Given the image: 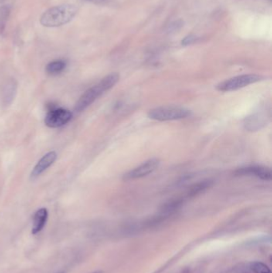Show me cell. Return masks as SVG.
Masks as SVG:
<instances>
[{
  "mask_svg": "<svg viewBox=\"0 0 272 273\" xmlns=\"http://www.w3.org/2000/svg\"><path fill=\"white\" fill-rule=\"evenodd\" d=\"M234 175L237 177H255L263 181H270L272 178L271 169L268 167L261 166V165L243 167L235 171Z\"/></svg>",
  "mask_w": 272,
  "mask_h": 273,
  "instance_id": "52a82bcc",
  "label": "cell"
},
{
  "mask_svg": "<svg viewBox=\"0 0 272 273\" xmlns=\"http://www.w3.org/2000/svg\"><path fill=\"white\" fill-rule=\"evenodd\" d=\"M160 165V160L157 158H151L148 161H144L142 164L131 169L128 172L123 175L124 181H131V180L139 179L148 176L154 172Z\"/></svg>",
  "mask_w": 272,
  "mask_h": 273,
  "instance_id": "5b68a950",
  "label": "cell"
},
{
  "mask_svg": "<svg viewBox=\"0 0 272 273\" xmlns=\"http://www.w3.org/2000/svg\"><path fill=\"white\" fill-rule=\"evenodd\" d=\"M72 113L62 108L51 109L45 117V124L50 128H59L69 122L72 118Z\"/></svg>",
  "mask_w": 272,
  "mask_h": 273,
  "instance_id": "8992f818",
  "label": "cell"
},
{
  "mask_svg": "<svg viewBox=\"0 0 272 273\" xmlns=\"http://www.w3.org/2000/svg\"><path fill=\"white\" fill-rule=\"evenodd\" d=\"M86 1L97 4V5H105V4H108L110 0H86Z\"/></svg>",
  "mask_w": 272,
  "mask_h": 273,
  "instance_id": "9a60e30c",
  "label": "cell"
},
{
  "mask_svg": "<svg viewBox=\"0 0 272 273\" xmlns=\"http://www.w3.org/2000/svg\"><path fill=\"white\" fill-rule=\"evenodd\" d=\"M48 219V211L45 208H42L35 213L33 219V226L31 233L33 235L38 234L42 231L46 226Z\"/></svg>",
  "mask_w": 272,
  "mask_h": 273,
  "instance_id": "9c48e42d",
  "label": "cell"
},
{
  "mask_svg": "<svg viewBox=\"0 0 272 273\" xmlns=\"http://www.w3.org/2000/svg\"><path fill=\"white\" fill-rule=\"evenodd\" d=\"M78 8L73 4L55 6L46 10L40 18V23L46 28H59L73 20Z\"/></svg>",
  "mask_w": 272,
  "mask_h": 273,
  "instance_id": "7a4b0ae2",
  "label": "cell"
},
{
  "mask_svg": "<svg viewBox=\"0 0 272 273\" xmlns=\"http://www.w3.org/2000/svg\"><path fill=\"white\" fill-rule=\"evenodd\" d=\"M192 115V111L178 106H163L152 109L148 113L150 119L158 121H175L184 119Z\"/></svg>",
  "mask_w": 272,
  "mask_h": 273,
  "instance_id": "3957f363",
  "label": "cell"
},
{
  "mask_svg": "<svg viewBox=\"0 0 272 273\" xmlns=\"http://www.w3.org/2000/svg\"><path fill=\"white\" fill-rule=\"evenodd\" d=\"M195 40H196V38H195V36H192V35H190V36L186 37V38H185V39L182 41V44H192V43H193V42H195Z\"/></svg>",
  "mask_w": 272,
  "mask_h": 273,
  "instance_id": "5bb4252c",
  "label": "cell"
},
{
  "mask_svg": "<svg viewBox=\"0 0 272 273\" xmlns=\"http://www.w3.org/2000/svg\"><path fill=\"white\" fill-rule=\"evenodd\" d=\"M57 159V154L55 151H51L45 154L39 162L36 164L33 170L31 172V179H35L40 176L42 172H45L50 166H52Z\"/></svg>",
  "mask_w": 272,
  "mask_h": 273,
  "instance_id": "ba28073f",
  "label": "cell"
},
{
  "mask_svg": "<svg viewBox=\"0 0 272 273\" xmlns=\"http://www.w3.org/2000/svg\"><path fill=\"white\" fill-rule=\"evenodd\" d=\"M93 273H103V271H96V272Z\"/></svg>",
  "mask_w": 272,
  "mask_h": 273,
  "instance_id": "2e32d148",
  "label": "cell"
},
{
  "mask_svg": "<svg viewBox=\"0 0 272 273\" xmlns=\"http://www.w3.org/2000/svg\"><path fill=\"white\" fill-rule=\"evenodd\" d=\"M120 79L117 73H112L103 78L97 84L88 89L84 94L81 96L79 101L75 104V110L77 112H82L83 110L93 104L99 97L106 92L113 88L117 84Z\"/></svg>",
  "mask_w": 272,
  "mask_h": 273,
  "instance_id": "6da1fadb",
  "label": "cell"
},
{
  "mask_svg": "<svg viewBox=\"0 0 272 273\" xmlns=\"http://www.w3.org/2000/svg\"><path fill=\"white\" fill-rule=\"evenodd\" d=\"M263 77L256 73L243 75L232 79H227L216 86V90L220 92H230L243 88L251 84L260 82Z\"/></svg>",
  "mask_w": 272,
  "mask_h": 273,
  "instance_id": "277c9868",
  "label": "cell"
},
{
  "mask_svg": "<svg viewBox=\"0 0 272 273\" xmlns=\"http://www.w3.org/2000/svg\"><path fill=\"white\" fill-rule=\"evenodd\" d=\"M251 268L255 273H271L268 266L262 262L252 263Z\"/></svg>",
  "mask_w": 272,
  "mask_h": 273,
  "instance_id": "4fadbf2b",
  "label": "cell"
},
{
  "mask_svg": "<svg viewBox=\"0 0 272 273\" xmlns=\"http://www.w3.org/2000/svg\"><path fill=\"white\" fill-rule=\"evenodd\" d=\"M212 185H213V181L212 180H204L198 183L194 184L188 189V196H194L199 193H203L207 189L212 187Z\"/></svg>",
  "mask_w": 272,
  "mask_h": 273,
  "instance_id": "30bf717a",
  "label": "cell"
},
{
  "mask_svg": "<svg viewBox=\"0 0 272 273\" xmlns=\"http://www.w3.org/2000/svg\"><path fill=\"white\" fill-rule=\"evenodd\" d=\"M66 61L62 60V59H59V60L53 61L51 62L49 64L46 66V71L47 72L49 75H58L61 72L66 69Z\"/></svg>",
  "mask_w": 272,
  "mask_h": 273,
  "instance_id": "8fae6325",
  "label": "cell"
},
{
  "mask_svg": "<svg viewBox=\"0 0 272 273\" xmlns=\"http://www.w3.org/2000/svg\"><path fill=\"white\" fill-rule=\"evenodd\" d=\"M10 14H11V8L9 6L4 5L0 7V35H2L5 31Z\"/></svg>",
  "mask_w": 272,
  "mask_h": 273,
  "instance_id": "7c38bea8",
  "label": "cell"
}]
</instances>
